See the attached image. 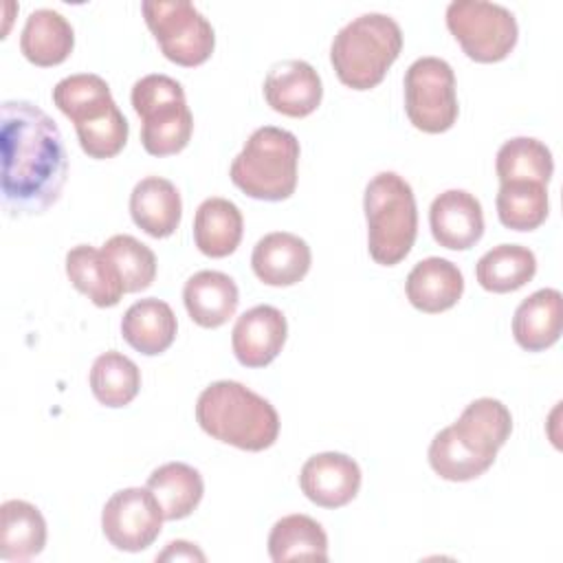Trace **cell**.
I'll return each mask as SVG.
<instances>
[{"mask_svg": "<svg viewBox=\"0 0 563 563\" xmlns=\"http://www.w3.org/2000/svg\"><path fill=\"white\" fill-rule=\"evenodd\" d=\"M0 117L2 209L9 216L44 213L59 200L68 176L62 132L31 101H4Z\"/></svg>", "mask_w": 563, "mask_h": 563, "instance_id": "obj_1", "label": "cell"}, {"mask_svg": "<svg viewBox=\"0 0 563 563\" xmlns=\"http://www.w3.org/2000/svg\"><path fill=\"white\" fill-rule=\"evenodd\" d=\"M512 431L508 407L490 396L475 398L460 418L438 431L429 444V464L446 482H471L484 475Z\"/></svg>", "mask_w": 563, "mask_h": 563, "instance_id": "obj_2", "label": "cell"}, {"mask_svg": "<svg viewBox=\"0 0 563 563\" xmlns=\"http://www.w3.org/2000/svg\"><path fill=\"white\" fill-rule=\"evenodd\" d=\"M200 429L218 442L242 451H264L279 435L275 407L238 380H216L196 400Z\"/></svg>", "mask_w": 563, "mask_h": 563, "instance_id": "obj_3", "label": "cell"}, {"mask_svg": "<svg viewBox=\"0 0 563 563\" xmlns=\"http://www.w3.org/2000/svg\"><path fill=\"white\" fill-rule=\"evenodd\" d=\"M53 103L75 123L79 145L90 158H112L125 147L130 125L103 77L77 73L59 79Z\"/></svg>", "mask_w": 563, "mask_h": 563, "instance_id": "obj_4", "label": "cell"}, {"mask_svg": "<svg viewBox=\"0 0 563 563\" xmlns=\"http://www.w3.org/2000/svg\"><path fill=\"white\" fill-rule=\"evenodd\" d=\"M400 51L398 22L385 13H363L336 31L330 62L341 84L352 90H369L383 81Z\"/></svg>", "mask_w": 563, "mask_h": 563, "instance_id": "obj_5", "label": "cell"}, {"mask_svg": "<svg viewBox=\"0 0 563 563\" xmlns=\"http://www.w3.org/2000/svg\"><path fill=\"white\" fill-rule=\"evenodd\" d=\"M367 251L380 266L402 262L418 233V207L411 185L396 172H378L365 187Z\"/></svg>", "mask_w": 563, "mask_h": 563, "instance_id": "obj_6", "label": "cell"}, {"mask_svg": "<svg viewBox=\"0 0 563 563\" xmlns=\"http://www.w3.org/2000/svg\"><path fill=\"white\" fill-rule=\"evenodd\" d=\"M299 141L275 125L257 128L233 158L229 176L249 198L279 202L295 194Z\"/></svg>", "mask_w": 563, "mask_h": 563, "instance_id": "obj_7", "label": "cell"}, {"mask_svg": "<svg viewBox=\"0 0 563 563\" xmlns=\"http://www.w3.org/2000/svg\"><path fill=\"white\" fill-rule=\"evenodd\" d=\"M132 108L141 117V143L152 156H172L187 147L194 132V114L180 81L152 73L134 81Z\"/></svg>", "mask_w": 563, "mask_h": 563, "instance_id": "obj_8", "label": "cell"}, {"mask_svg": "<svg viewBox=\"0 0 563 563\" xmlns=\"http://www.w3.org/2000/svg\"><path fill=\"white\" fill-rule=\"evenodd\" d=\"M147 29L161 53L178 66L205 64L216 46L209 20L187 0H145L141 4Z\"/></svg>", "mask_w": 563, "mask_h": 563, "instance_id": "obj_9", "label": "cell"}, {"mask_svg": "<svg viewBox=\"0 0 563 563\" xmlns=\"http://www.w3.org/2000/svg\"><path fill=\"white\" fill-rule=\"evenodd\" d=\"M446 26L466 57L479 64L506 59L519 37L512 11L486 0H453L446 7Z\"/></svg>", "mask_w": 563, "mask_h": 563, "instance_id": "obj_10", "label": "cell"}, {"mask_svg": "<svg viewBox=\"0 0 563 563\" xmlns=\"http://www.w3.org/2000/svg\"><path fill=\"white\" fill-rule=\"evenodd\" d=\"M405 112L416 130L440 134L457 121L455 73L449 62L427 55L418 57L405 73Z\"/></svg>", "mask_w": 563, "mask_h": 563, "instance_id": "obj_11", "label": "cell"}, {"mask_svg": "<svg viewBox=\"0 0 563 563\" xmlns=\"http://www.w3.org/2000/svg\"><path fill=\"white\" fill-rule=\"evenodd\" d=\"M163 521L161 504L147 486L112 493L101 510V530L106 539L123 552L147 550L158 539Z\"/></svg>", "mask_w": 563, "mask_h": 563, "instance_id": "obj_12", "label": "cell"}, {"mask_svg": "<svg viewBox=\"0 0 563 563\" xmlns=\"http://www.w3.org/2000/svg\"><path fill=\"white\" fill-rule=\"evenodd\" d=\"M361 466L345 453L325 451L308 457L299 473L301 493L321 508L350 504L361 488Z\"/></svg>", "mask_w": 563, "mask_h": 563, "instance_id": "obj_13", "label": "cell"}, {"mask_svg": "<svg viewBox=\"0 0 563 563\" xmlns=\"http://www.w3.org/2000/svg\"><path fill=\"white\" fill-rule=\"evenodd\" d=\"M288 336V323L279 308L262 303L242 312L231 332V347L240 365L266 367L277 358Z\"/></svg>", "mask_w": 563, "mask_h": 563, "instance_id": "obj_14", "label": "cell"}, {"mask_svg": "<svg viewBox=\"0 0 563 563\" xmlns=\"http://www.w3.org/2000/svg\"><path fill=\"white\" fill-rule=\"evenodd\" d=\"M262 90L266 103L275 112L292 119L312 114L323 97L319 73L303 59H284L273 64Z\"/></svg>", "mask_w": 563, "mask_h": 563, "instance_id": "obj_15", "label": "cell"}, {"mask_svg": "<svg viewBox=\"0 0 563 563\" xmlns=\"http://www.w3.org/2000/svg\"><path fill=\"white\" fill-rule=\"evenodd\" d=\"M433 240L449 251H466L484 235L482 202L466 189H446L429 209Z\"/></svg>", "mask_w": 563, "mask_h": 563, "instance_id": "obj_16", "label": "cell"}, {"mask_svg": "<svg viewBox=\"0 0 563 563\" xmlns=\"http://www.w3.org/2000/svg\"><path fill=\"white\" fill-rule=\"evenodd\" d=\"M312 264L310 246L303 238L288 231H273L257 240L251 253L255 277L266 286H295Z\"/></svg>", "mask_w": 563, "mask_h": 563, "instance_id": "obj_17", "label": "cell"}, {"mask_svg": "<svg viewBox=\"0 0 563 563\" xmlns=\"http://www.w3.org/2000/svg\"><path fill=\"white\" fill-rule=\"evenodd\" d=\"M405 292L416 310L438 314L460 301L464 292V275L451 260L427 257L409 271Z\"/></svg>", "mask_w": 563, "mask_h": 563, "instance_id": "obj_18", "label": "cell"}, {"mask_svg": "<svg viewBox=\"0 0 563 563\" xmlns=\"http://www.w3.org/2000/svg\"><path fill=\"white\" fill-rule=\"evenodd\" d=\"M130 216L152 238H169L183 218V200L176 185L163 176L141 178L130 194Z\"/></svg>", "mask_w": 563, "mask_h": 563, "instance_id": "obj_19", "label": "cell"}, {"mask_svg": "<svg viewBox=\"0 0 563 563\" xmlns=\"http://www.w3.org/2000/svg\"><path fill=\"white\" fill-rule=\"evenodd\" d=\"M187 314L200 328H220L238 310L240 292L235 282L220 271H198L183 288Z\"/></svg>", "mask_w": 563, "mask_h": 563, "instance_id": "obj_20", "label": "cell"}, {"mask_svg": "<svg viewBox=\"0 0 563 563\" xmlns=\"http://www.w3.org/2000/svg\"><path fill=\"white\" fill-rule=\"evenodd\" d=\"M66 275L99 308H112L125 295L117 266L101 249L90 244H77L66 253Z\"/></svg>", "mask_w": 563, "mask_h": 563, "instance_id": "obj_21", "label": "cell"}, {"mask_svg": "<svg viewBox=\"0 0 563 563\" xmlns=\"http://www.w3.org/2000/svg\"><path fill=\"white\" fill-rule=\"evenodd\" d=\"M178 321L172 306L156 297L134 301L121 319V336L139 354H163L176 339Z\"/></svg>", "mask_w": 563, "mask_h": 563, "instance_id": "obj_22", "label": "cell"}, {"mask_svg": "<svg viewBox=\"0 0 563 563\" xmlns=\"http://www.w3.org/2000/svg\"><path fill=\"white\" fill-rule=\"evenodd\" d=\"M561 292L541 288L528 295L515 310L512 336L526 352H543L561 336Z\"/></svg>", "mask_w": 563, "mask_h": 563, "instance_id": "obj_23", "label": "cell"}, {"mask_svg": "<svg viewBox=\"0 0 563 563\" xmlns=\"http://www.w3.org/2000/svg\"><path fill=\"white\" fill-rule=\"evenodd\" d=\"M75 46L70 22L55 9H35L24 22L20 35L22 55L42 68L62 64Z\"/></svg>", "mask_w": 563, "mask_h": 563, "instance_id": "obj_24", "label": "cell"}, {"mask_svg": "<svg viewBox=\"0 0 563 563\" xmlns=\"http://www.w3.org/2000/svg\"><path fill=\"white\" fill-rule=\"evenodd\" d=\"M244 218L235 202L213 196L198 205L194 216V242L207 257L231 255L242 240Z\"/></svg>", "mask_w": 563, "mask_h": 563, "instance_id": "obj_25", "label": "cell"}, {"mask_svg": "<svg viewBox=\"0 0 563 563\" xmlns=\"http://www.w3.org/2000/svg\"><path fill=\"white\" fill-rule=\"evenodd\" d=\"M0 559L29 561L46 545V521L37 506L7 499L0 506Z\"/></svg>", "mask_w": 563, "mask_h": 563, "instance_id": "obj_26", "label": "cell"}, {"mask_svg": "<svg viewBox=\"0 0 563 563\" xmlns=\"http://www.w3.org/2000/svg\"><path fill=\"white\" fill-rule=\"evenodd\" d=\"M147 488L154 493L167 521L189 517L205 495L202 475L185 462H167L154 468L147 477Z\"/></svg>", "mask_w": 563, "mask_h": 563, "instance_id": "obj_27", "label": "cell"}, {"mask_svg": "<svg viewBox=\"0 0 563 563\" xmlns=\"http://www.w3.org/2000/svg\"><path fill=\"white\" fill-rule=\"evenodd\" d=\"M537 273V257L528 246L499 244L486 251L475 266L477 284L488 292H515Z\"/></svg>", "mask_w": 563, "mask_h": 563, "instance_id": "obj_28", "label": "cell"}, {"mask_svg": "<svg viewBox=\"0 0 563 563\" xmlns=\"http://www.w3.org/2000/svg\"><path fill=\"white\" fill-rule=\"evenodd\" d=\"M268 556L275 563L314 559L328 561V534L323 526L308 515H286L268 532Z\"/></svg>", "mask_w": 563, "mask_h": 563, "instance_id": "obj_29", "label": "cell"}, {"mask_svg": "<svg viewBox=\"0 0 563 563\" xmlns=\"http://www.w3.org/2000/svg\"><path fill=\"white\" fill-rule=\"evenodd\" d=\"M90 391L92 396L110 409L130 405L141 389L139 365L117 350L99 354L90 367Z\"/></svg>", "mask_w": 563, "mask_h": 563, "instance_id": "obj_30", "label": "cell"}, {"mask_svg": "<svg viewBox=\"0 0 563 563\" xmlns=\"http://www.w3.org/2000/svg\"><path fill=\"white\" fill-rule=\"evenodd\" d=\"M497 218L506 229L534 231L548 218V189L534 180H510L499 183L495 198Z\"/></svg>", "mask_w": 563, "mask_h": 563, "instance_id": "obj_31", "label": "cell"}, {"mask_svg": "<svg viewBox=\"0 0 563 563\" xmlns=\"http://www.w3.org/2000/svg\"><path fill=\"white\" fill-rule=\"evenodd\" d=\"M499 183L534 180L548 185L554 174L552 152L545 143L532 136H515L506 141L495 158Z\"/></svg>", "mask_w": 563, "mask_h": 563, "instance_id": "obj_32", "label": "cell"}, {"mask_svg": "<svg viewBox=\"0 0 563 563\" xmlns=\"http://www.w3.org/2000/svg\"><path fill=\"white\" fill-rule=\"evenodd\" d=\"M101 251L117 266L125 292H139L152 286L156 277V255L147 244L134 235L117 233L106 240Z\"/></svg>", "mask_w": 563, "mask_h": 563, "instance_id": "obj_33", "label": "cell"}, {"mask_svg": "<svg viewBox=\"0 0 563 563\" xmlns=\"http://www.w3.org/2000/svg\"><path fill=\"white\" fill-rule=\"evenodd\" d=\"M158 561H205V554L196 548V543L189 541H169L167 548L156 556Z\"/></svg>", "mask_w": 563, "mask_h": 563, "instance_id": "obj_34", "label": "cell"}]
</instances>
